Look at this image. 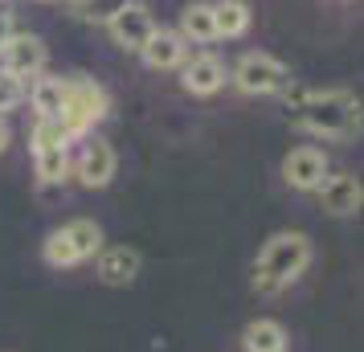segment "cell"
<instances>
[{
  "label": "cell",
  "instance_id": "obj_1",
  "mask_svg": "<svg viewBox=\"0 0 364 352\" xmlns=\"http://www.w3.org/2000/svg\"><path fill=\"white\" fill-rule=\"evenodd\" d=\"M311 267V238L299 230H282L262 246L254 262V291L258 295H279Z\"/></svg>",
  "mask_w": 364,
  "mask_h": 352
},
{
  "label": "cell",
  "instance_id": "obj_2",
  "mask_svg": "<svg viewBox=\"0 0 364 352\" xmlns=\"http://www.w3.org/2000/svg\"><path fill=\"white\" fill-rule=\"evenodd\" d=\"M295 127L319 135V139H340L360 127V99L336 86V90H319V95H303L299 107H291Z\"/></svg>",
  "mask_w": 364,
  "mask_h": 352
},
{
  "label": "cell",
  "instance_id": "obj_3",
  "mask_svg": "<svg viewBox=\"0 0 364 352\" xmlns=\"http://www.w3.org/2000/svg\"><path fill=\"white\" fill-rule=\"evenodd\" d=\"M107 111H111V95H107L95 78H86V74H70L66 78V99H62V111H58V123L70 132V139L90 135V127L102 123Z\"/></svg>",
  "mask_w": 364,
  "mask_h": 352
},
{
  "label": "cell",
  "instance_id": "obj_4",
  "mask_svg": "<svg viewBox=\"0 0 364 352\" xmlns=\"http://www.w3.org/2000/svg\"><path fill=\"white\" fill-rule=\"evenodd\" d=\"M99 250H102V230H99V221H90V218L66 221V225H58V230L41 242V258H46L53 270L78 267L86 258H95Z\"/></svg>",
  "mask_w": 364,
  "mask_h": 352
},
{
  "label": "cell",
  "instance_id": "obj_5",
  "mask_svg": "<svg viewBox=\"0 0 364 352\" xmlns=\"http://www.w3.org/2000/svg\"><path fill=\"white\" fill-rule=\"evenodd\" d=\"M230 82L242 90V95H250V99H258V95H279L282 86L291 82V70L282 66L274 53H242L237 58V66H233Z\"/></svg>",
  "mask_w": 364,
  "mask_h": 352
},
{
  "label": "cell",
  "instance_id": "obj_6",
  "mask_svg": "<svg viewBox=\"0 0 364 352\" xmlns=\"http://www.w3.org/2000/svg\"><path fill=\"white\" fill-rule=\"evenodd\" d=\"M46 62H50V46L37 33H13L4 46H0V70H9L13 78H37L46 74Z\"/></svg>",
  "mask_w": 364,
  "mask_h": 352
},
{
  "label": "cell",
  "instance_id": "obj_7",
  "mask_svg": "<svg viewBox=\"0 0 364 352\" xmlns=\"http://www.w3.org/2000/svg\"><path fill=\"white\" fill-rule=\"evenodd\" d=\"M70 168H74V176H78L86 188H107L111 181H115L119 156H115V148H111L102 135H82L78 160H74Z\"/></svg>",
  "mask_w": 364,
  "mask_h": 352
},
{
  "label": "cell",
  "instance_id": "obj_8",
  "mask_svg": "<svg viewBox=\"0 0 364 352\" xmlns=\"http://www.w3.org/2000/svg\"><path fill=\"white\" fill-rule=\"evenodd\" d=\"M328 156L315 148V144H303V148H291L287 160H282V181L295 188V193H315L328 176Z\"/></svg>",
  "mask_w": 364,
  "mask_h": 352
},
{
  "label": "cell",
  "instance_id": "obj_9",
  "mask_svg": "<svg viewBox=\"0 0 364 352\" xmlns=\"http://www.w3.org/2000/svg\"><path fill=\"white\" fill-rule=\"evenodd\" d=\"M319 193V209L331 213V218H352L364 201V188H360V176L352 172H336V176H323V185L315 188Z\"/></svg>",
  "mask_w": 364,
  "mask_h": 352
},
{
  "label": "cell",
  "instance_id": "obj_10",
  "mask_svg": "<svg viewBox=\"0 0 364 352\" xmlns=\"http://www.w3.org/2000/svg\"><path fill=\"white\" fill-rule=\"evenodd\" d=\"M107 29H111V37H115V46H123V50H144L148 46V37L156 33V17H151L144 4H123L115 17L107 21Z\"/></svg>",
  "mask_w": 364,
  "mask_h": 352
},
{
  "label": "cell",
  "instance_id": "obj_11",
  "mask_svg": "<svg viewBox=\"0 0 364 352\" xmlns=\"http://www.w3.org/2000/svg\"><path fill=\"white\" fill-rule=\"evenodd\" d=\"M181 86L188 95H197V99L217 95V90L225 86V66H221V58H213V53H193V58H184L181 62Z\"/></svg>",
  "mask_w": 364,
  "mask_h": 352
},
{
  "label": "cell",
  "instance_id": "obj_12",
  "mask_svg": "<svg viewBox=\"0 0 364 352\" xmlns=\"http://www.w3.org/2000/svg\"><path fill=\"white\" fill-rule=\"evenodd\" d=\"M139 267H144V258H139V250H132V246H102L99 254H95V270H99V279L107 287H127L139 279Z\"/></svg>",
  "mask_w": 364,
  "mask_h": 352
},
{
  "label": "cell",
  "instance_id": "obj_13",
  "mask_svg": "<svg viewBox=\"0 0 364 352\" xmlns=\"http://www.w3.org/2000/svg\"><path fill=\"white\" fill-rule=\"evenodd\" d=\"M139 58H144L148 70H181V62L188 58V41L176 29H160L156 25V33L148 37V46L139 50Z\"/></svg>",
  "mask_w": 364,
  "mask_h": 352
},
{
  "label": "cell",
  "instance_id": "obj_14",
  "mask_svg": "<svg viewBox=\"0 0 364 352\" xmlns=\"http://www.w3.org/2000/svg\"><path fill=\"white\" fill-rule=\"evenodd\" d=\"M287 328L279 319H250L242 328V348L246 352H287Z\"/></svg>",
  "mask_w": 364,
  "mask_h": 352
},
{
  "label": "cell",
  "instance_id": "obj_15",
  "mask_svg": "<svg viewBox=\"0 0 364 352\" xmlns=\"http://www.w3.org/2000/svg\"><path fill=\"white\" fill-rule=\"evenodd\" d=\"M176 33H181L184 41H197V46L217 41L213 4H209V0H193V4H184L181 9V29H176Z\"/></svg>",
  "mask_w": 364,
  "mask_h": 352
},
{
  "label": "cell",
  "instance_id": "obj_16",
  "mask_svg": "<svg viewBox=\"0 0 364 352\" xmlns=\"http://www.w3.org/2000/svg\"><path fill=\"white\" fill-rule=\"evenodd\" d=\"M62 99H66V78L37 74L33 86H29V102H33L37 119H58V111H62Z\"/></svg>",
  "mask_w": 364,
  "mask_h": 352
},
{
  "label": "cell",
  "instance_id": "obj_17",
  "mask_svg": "<svg viewBox=\"0 0 364 352\" xmlns=\"http://www.w3.org/2000/svg\"><path fill=\"white\" fill-rule=\"evenodd\" d=\"M250 13L246 0H213V25H217V37H242L250 29Z\"/></svg>",
  "mask_w": 364,
  "mask_h": 352
},
{
  "label": "cell",
  "instance_id": "obj_18",
  "mask_svg": "<svg viewBox=\"0 0 364 352\" xmlns=\"http://www.w3.org/2000/svg\"><path fill=\"white\" fill-rule=\"evenodd\" d=\"M33 164H37V181L41 185H62L70 176V151L66 148H41V151H33Z\"/></svg>",
  "mask_w": 364,
  "mask_h": 352
},
{
  "label": "cell",
  "instance_id": "obj_19",
  "mask_svg": "<svg viewBox=\"0 0 364 352\" xmlns=\"http://www.w3.org/2000/svg\"><path fill=\"white\" fill-rule=\"evenodd\" d=\"M29 144H33V151H41V148H70V132L58 123V119H37Z\"/></svg>",
  "mask_w": 364,
  "mask_h": 352
},
{
  "label": "cell",
  "instance_id": "obj_20",
  "mask_svg": "<svg viewBox=\"0 0 364 352\" xmlns=\"http://www.w3.org/2000/svg\"><path fill=\"white\" fill-rule=\"evenodd\" d=\"M21 102H25V82L13 78L9 70H0V115H9V111L21 107Z\"/></svg>",
  "mask_w": 364,
  "mask_h": 352
},
{
  "label": "cell",
  "instance_id": "obj_21",
  "mask_svg": "<svg viewBox=\"0 0 364 352\" xmlns=\"http://www.w3.org/2000/svg\"><path fill=\"white\" fill-rule=\"evenodd\" d=\"M123 4H132V0H82L78 9H82L86 21H95V25H107V21L115 17Z\"/></svg>",
  "mask_w": 364,
  "mask_h": 352
},
{
  "label": "cell",
  "instance_id": "obj_22",
  "mask_svg": "<svg viewBox=\"0 0 364 352\" xmlns=\"http://www.w3.org/2000/svg\"><path fill=\"white\" fill-rule=\"evenodd\" d=\"M13 33H17V29H13V9H9V4H0V46H4Z\"/></svg>",
  "mask_w": 364,
  "mask_h": 352
},
{
  "label": "cell",
  "instance_id": "obj_23",
  "mask_svg": "<svg viewBox=\"0 0 364 352\" xmlns=\"http://www.w3.org/2000/svg\"><path fill=\"white\" fill-rule=\"evenodd\" d=\"M9 139H13V132H9V123H4V115H0V151L9 148Z\"/></svg>",
  "mask_w": 364,
  "mask_h": 352
},
{
  "label": "cell",
  "instance_id": "obj_24",
  "mask_svg": "<svg viewBox=\"0 0 364 352\" xmlns=\"http://www.w3.org/2000/svg\"><path fill=\"white\" fill-rule=\"evenodd\" d=\"M74 4H82V0H74Z\"/></svg>",
  "mask_w": 364,
  "mask_h": 352
},
{
  "label": "cell",
  "instance_id": "obj_25",
  "mask_svg": "<svg viewBox=\"0 0 364 352\" xmlns=\"http://www.w3.org/2000/svg\"><path fill=\"white\" fill-rule=\"evenodd\" d=\"M0 4H4V0H0Z\"/></svg>",
  "mask_w": 364,
  "mask_h": 352
}]
</instances>
